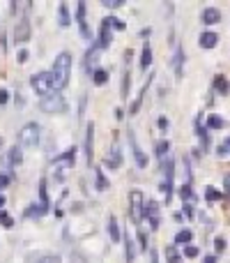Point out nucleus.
Wrapping results in <instances>:
<instances>
[{"mask_svg":"<svg viewBox=\"0 0 230 263\" xmlns=\"http://www.w3.org/2000/svg\"><path fill=\"white\" fill-rule=\"evenodd\" d=\"M69 74H71V53L69 51H62L60 56H55L53 67L49 72L51 76V90H62V88L69 83Z\"/></svg>","mask_w":230,"mask_h":263,"instance_id":"f257e3e1","label":"nucleus"},{"mask_svg":"<svg viewBox=\"0 0 230 263\" xmlns=\"http://www.w3.org/2000/svg\"><path fill=\"white\" fill-rule=\"evenodd\" d=\"M39 109H42L44 113H60V111L67 109V102H65V97H62L60 93H49L46 97H42Z\"/></svg>","mask_w":230,"mask_h":263,"instance_id":"f03ea898","label":"nucleus"},{"mask_svg":"<svg viewBox=\"0 0 230 263\" xmlns=\"http://www.w3.org/2000/svg\"><path fill=\"white\" fill-rule=\"evenodd\" d=\"M143 208H145V196H143V192L133 189L129 194V215H131L136 226H141V222H143Z\"/></svg>","mask_w":230,"mask_h":263,"instance_id":"7ed1b4c3","label":"nucleus"},{"mask_svg":"<svg viewBox=\"0 0 230 263\" xmlns=\"http://www.w3.org/2000/svg\"><path fill=\"white\" fill-rule=\"evenodd\" d=\"M18 143L23 148H35L39 143V125L37 123H26L23 130L18 132Z\"/></svg>","mask_w":230,"mask_h":263,"instance_id":"20e7f679","label":"nucleus"},{"mask_svg":"<svg viewBox=\"0 0 230 263\" xmlns=\"http://www.w3.org/2000/svg\"><path fill=\"white\" fill-rule=\"evenodd\" d=\"M30 88H33L39 97H46L49 93H53V90H51V76H49V72L33 74V76H30Z\"/></svg>","mask_w":230,"mask_h":263,"instance_id":"39448f33","label":"nucleus"},{"mask_svg":"<svg viewBox=\"0 0 230 263\" xmlns=\"http://www.w3.org/2000/svg\"><path fill=\"white\" fill-rule=\"evenodd\" d=\"M164 169H166V180L161 185V192H164V199H166V206L173 199V180H175V162L173 159H166L164 162Z\"/></svg>","mask_w":230,"mask_h":263,"instance_id":"423d86ee","label":"nucleus"},{"mask_svg":"<svg viewBox=\"0 0 230 263\" xmlns=\"http://www.w3.org/2000/svg\"><path fill=\"white\" fill-rule=\"evenodd\" d=\"M143 217H148V222H150V228H152V231H157V228H159V224H161V219H159V203H157V201H145Z\"/></svg>","mask_w":230,"mask_h":263,"instance_id":"0eeeda50","label":"nucleus"},{"mask_svg":"<svg viewBox=\"0 0 230 263\" xmlns=\"http://www.w3.org/2000/svg\"><path fill=\"white\" fill-rule=\"evenodd\" d=\"M129 143H131V152H133V159H136L138 169H148V155L141 150V146H138V141H136V134H133V132H129Z\"/></svg>","mask_w":230,"mask_h":263,"instance_id":"6e6552de","label":"nucleus"},{"mask_svg":"<svg viewBox=\"0 0 230 263\" xmlns=\"http://www.w3.org/2000/svg\"><path fill=\"white\" fill-rule=\"evenodd\" d=\"M74 162H76V148H69V150H65L62 155H58V157L53 159V167L69 169V167H74Z\"/></svg>","mask_w":230,"mask_h":263,"instance_id":"1a4fd4ad","label":"nucleus"},{"mask_svg":"<svg viewBox=\"0 0 230 263\" xmlns=\"http://www.w3.org/2000/svg\"><path fill=\"white\" fill-rule=\"evenodd\" d=\"M111 42H113V30L108 28L106 19L101 21V26H99V39H97V46L99 49H108L111 46Z\"/></svg>","mask_w":230,"mask_h":263,"instance_id":"9d476101","label":"nucleus"},{"mask_svg":"<svg viewBox=\"0 0 230 263\" xmlns=\"http://www.w3.org/2000/svg\"><path fill=\"white\" fill-rule=\"evenodd\" d=\"M76 23H79V30L81 35L85 37V39H90V28H88V21H85V2H79V7H76Z\"/></svg>","mask_w":230,"mask_h":263,"instance_id":"9b49d317","label":"nucleus"},{"mask_svg":"<svg viewBox=\"0 0 230 263\" xmlns=\"http://www.w3.org/2000/svg\"><path fill=\"white\" fill-rule=\"evenodd\" d=\"M92 143H95V125L88 123V132H85V159H88V167L92 169Z\"/></svg>","mask_w":230,"mask_h":263,"instance_id":"f8f14e48","label":"nucleus"},{"mask_svg":"<svg viewBox=\"0 0 230 263\" xmlns=\"http://www.w3.org/2000/svg\"><path fill=\"white\" fill-rule=\"evenodd\" d=\"M200 19H203V23H207V26H214V23H219V21L223 19V14H221V9L207 7V9H203Z\"/></svg>","mask_w":230,"mask_h":263,"instance_id":"ddd939ff","label":"nucleus"},{"mask_svg":"<svg viewBox=\"0 0 230 263\" xmlns=\"http://www.w3.org/2000/svg\"><path fill=\"white\" fill-rule=\"evenodd\" d=\"M150 81H152V76L145 83H143V88H141V93H138V97L131 102V106H129V115H136L138 111H141V104H143V99H145V93H148V88H150Z\"/></svg>","mask_w":230,"mask_h":263,"instance_id":"4468645a","label":"nucleus"},{"mask_svg":"<svg viewBox=\"0 0 230 263\" xmlns=\"http://www.w3.org/2000/svg\"><path fill=\"white\" fill-rule=\"evenodd\" d=\"M124 56H127V67H124V76H122V97H129V86H131V70H129V65H131V51H127Z\"/></svg>","mask_w":230,"mask_h":263,"instance_id":"2eb2a0df","label":"nucleus"},{"mask_svg":"<svg viewBox=\"0 0 230 263\" xmlns=\"http://www.w3.org/2000/svg\"><path fill=\"white\" fill-rule=\"evenodd\" d=\"M14 35H16V42H28V39H30V21H28V19H21V21H18Z\"/></svg>","mask_w":230,"mask_h":263,"instance_id":"dca6fc26","label":"nucleus"},{"mask_svg":"<svg viewBox=\"0 0 230 263\" xmlns=\"http://www.w3.org/2000/svg\"><path fill=\"white\" fill-rule=\"evenodd\" d=\"M212 93H216V95H221V97L228 95V79H226L223 74H216V76H214Z\"/></svg>","mask_w":230,"mask_h":263,"instance_id":"f3484780","label":"nucleus"},{"mask_svg":"<svg viewBox=\"0 0 230 263\" xmlns=\"http://www.w3.org/2000/svg\"><path fill=\"white\" fill-rule=\"evenodd\" d=\"M198 44H200V49H214V46L219 44V35H216V33H212V30H207V33H203V35H200Z\"/></svg>","mask_w":230,"mask_h":263,"instance_id":"a211bd4d","label":"nucleus"},{"mask_svg":"<svg viewBox=\"0 0 230 263\" xmlns=\"http://www.w3.org/2000/svg\"><path fill=\"white\" fill-rule=\"evenodd\" d=\"M150 65H152V46H150V42H145L143 44V51H141V70L148 72Z\"/></svg>","mask_w":230,"mask_h":263,"instance_id":"6ab92c4d","label":"nucleus"},{"mask_svg":"<svg viewBox=\"0 0 230 263\" xmlns=\"http://www.w3.org/2000/svg\"><path fill=\"white\" fill-rule=\"evenodd\" d=\"M106 231H108V236H111V243H120V226H117V219H115L113 215L108 217Z\"/></svg>","mask_w":230,"mask_h":263,"instance_id":"aec40b11","label":"nucleus"},{"mask_svg":"<svg viewBox=\"0 0 230 263\" xmlns=\"http://www.w3.org/2000/svg\"><path fill=\"white\" fill-rule=\"evenodd\" d=\"M196 134H198V139H200V148H203V152H205V150L210 148V134H207L205 127H200V118L196 120Z\"/></svg>","mask_w":230,"mask_h":263,"instance_id":"412c9836","label":"nucleus"},{"mask_svg":"<svg viewBox=\"0 0 230 263\" xmlns=\"http://www.w3.org/2000/svg\"><path fill=\"white\" fill-rule=\"evenodd\" d=\"M21 162H23V152H21L18 146H14V148L9 150V167L16 169V167H21Z\"/></svg>","mask_w":230,"mask_h":263,"instance_id":"4be33fe9","label":"nucleus"},{"mask_svg":"<svg viewBox=\"0 0 230 263\" xmlns=\"http://www.w3.org/2000/svg\"><path fill=\"white\" fill-rule=\"evenodd\" d=\"M104 162H106V167H108V169H117V167H120V162H122V159H120V148L115 146L113 152H108Z\"/></svg>","mask_w":230,"mask_h":263,"instance_id":"5701e85b","label":"nucleus"},{"mask_svg":"<svg viewBox=\"0 0 230 263\" xmlns=\"http://www.w3.org/2000/svg\"><path fill=\"white\" fill-rule=\"evenodd\" d=\"M191 238H194V231H191V228H182V231L175 236V247L177 245H184L186 247L189 243H191Z\"/></svg>","mask_w":230,"mask_h":263,"instance_id":"b1692460","label":"nucleus"},{"mask_svg":"<svg viewBox=\"0 0 230 263\" xmlns=\"http://www.w3.org/2000/svg\"><path fill=\"white\" fill-rule=\"evenodd\" d=\"M58 23H60L62 28H67L71 23V17H69V9H67V5L62 2L60 7H58Z\"/></svg>","mask_w":230,"mask_h":263,"instance_id":"393cba45","label":"nucleus"},{"mask_svg":"<svg viewBox=\"0 0 230 263\" xmlns=\"http://www.w3.org/2000/svg\"><path fill=\"white\" fill-rule=\"evenodd\" d=\"M154 152H157V157H159V162L164 164L166 162V155H168V150H170V143L168 141H157V146H154Z\"/></svg>","mask_w":230,"mask_h":263,"instance_id":"a878e982","label":"nucleus"},{"mask_svg":"<svg viewBox=\"0 0 230 263\" xmlns=\"http://www.w3.org/2000/svg\"><path fill=\"white\" fill-rule=\"evenodd\" d=\"M46 212H49V206H42V203H39V206H30V208H28L26 210V217H44Z\"/></svg>","mask_w":230,"mask_h":263,"instance_id":"bb28decb","label":"nucleus"},{"mask_svg":"<svg viewBox=\"0 0 230 263\" xmlns=\"http://www.w3.org/2000/svg\"><path fill=\"white\" fill-rule=\"evenodd\" d=\"M207 127H210V130H223V127H226V120H223L221 115L212 113V115H207Z\"/></svg>","mask_w":230,"mask_h":263,"instance_id":"cd10ccee","label":"nucleus"},{"mask_svg":"<svg viewBox=\"0 0 230 263\" xmlns=\"http://www.w3.org/2000/svg\"><path fill=\"white\" fill-rule=\"evenodd\" d=\"M124 254H127V263H133V259H136V247H133V240L129 236L124 238Z\"/></svg>","mask_w":230,"mask_h":263,"instance_id":"c85d7f7f","label":"nucleus"},{"mask_svg":"<svg viewBox=\"0 0 230 263\" xmlns=\"http://www.w3.org/2000/svg\"><path fill=\"white\" fill-rule=\"evenodd\" d=\"M99 51H101V49H99L97 44H92V46L88 49V53H85V60H88V70L92 67V65H95V62L99 60Z\"/></svg>","mask_w":230,"mask_h":263,"instance_id":"c756f323","label":"nucleus"},{"mask_svg":"<svg viewBox=\"0 0 230 263\" xmlns=\"http://www.w3.org/2000/svg\"><path fill=\"white\" fill-rule=\"evenodd\" d=\"M106 81H108V72L106 70L97 67V70L92 72V83H95V86H104Z\"/></svg>","mask_w":230,"mask_h":263,"instance_id":"7c9ffc66","label":"nucleus"},{"mask_svg":"<svg viewBox=\"0 0 230 263\" xmlns=\"http://www.w3.org/2000/svg\"><path fill=\"white\" fill-rule=\"evenodd\" d=\"M92 169H95V178H97V189H99V192H106L111 183L104 178V173H101V169H99V167H92Z\"/></svg>","mask_w":230,"mask_h":263,"instance_id":"2f4dec72","label":"nucleus"},{"mask_svg":"<svg viewBox=\"0 0 230 263\" xmlns=\"http://www.w3.org/2000/svg\"><path fill=\"white\" fill-rule=\"evenodd\" d=\"M180 259H182V256H180V252H177L175 245L166 247V261H168V263H180Z\"/></svg>","mask_w":230,"mask_h":263,"instance_id":"473e14b6","label":"nucleus"},{"mask_svg":"<svg viewBox=\"0 0 230 263\" xmlns=\"http://www.w3.org/2000/svg\"><path fill=\"white\" fill-rule=\"evenodd\" d=\"M182 60H184V51L177 49V53H175V76L177 79H182Z\"/></svg>","mask_w":230,"mask_h":263,"instance_id":"72a5a7b5","label":"nucleus"},{"mask_svg":"<svg viewBox=\"0 0 230 263\" xmlns=\"http://www.w3.org/2000/svg\"><path fill=\"white\" fill-rule=\"evenodd\" d=\"M205 199H207V201L212 203V201H228V199H226V196H223L221 192H216V189H212V187H210V189H207V192H205Z\"/></svg>","mask_w":230,"mask_h":263,"instance_id":"f704fd0d","label":"nucleus"},{"mask_svg":"<svg viewBox=\"0 0 230 263\" xmlns=\"http://www.w3.org/2000/svg\"><path fill=\"white\" fill-rule=\"evenodd\" d=\"M39 201H42V206H49V194H46V180L44 178L39 180Z\"/></svg>","mask_w":230,"mask_h":263,"instance_id":"c9c22d12","label":"nucleus"},{"mask_svg":"<svg viewBox=\"0 0 230 263\" xmlns=\"http://www.w3.org/2000/svg\"><path fill=\"white\" fill-rule=\"evenodd\" d=\"M106 23H108V28H111V30H124V23L120 21V19H115V17H108Z\"/></svg>","mask_w":230,"mask_h":263,"instance_id":"e433bc0d","label":"nucleus"},{"mask_svg":"<svg viewBox=\"0 0 230 263\" xmlns=\"http://www.w3.org/2000/svg\"><path fill=\"white\" fill-rule=\"evenodd\" d=\"M214 249H216V254H223V252H226V238L223 236L214 238Z\"/></svg>","mask_w":230,"mask_h":263,"instance_id":"4c0bfd02","label":"nucleus"},{"mask_svg":"<svg viewBox=\"0 0 230 263\" xmlns=\"http://www.w3.org/2000/svg\"><path fill=\"white\" fill-rule=\"evenodd\" d=\"M0 224L5 228H12L14 226V219H12V215H7L5 210H0Z\"/></svg>","mask_w":230,"mask_h":263,"instance_id":"58836bf2","label":"nucleus"},{"mask_svg":"<svg viewBox=\"0 0 230 263\" xmlns=\"http://www.w3.org/2000/svg\"><path fill=\"white\" fill-rule=\"evenodd\" d=\"M136 238H138V245H141L143 252H148V236H145V231H143L141 226H138V233H136Z\"/></svg>","mask_w":230,"mask_h":263,"instance_id":"ea45409f","label":"nucleus"},{"mask_svg":"<svg viewBox=\"0 0 230 263\" xmlns=\"http://www.w3.org/2000/svg\"><path fill=\"white\" fill-rule=\"evenodd\" d=\"M228 148H230V139H223V143L216 148V155L219 157H228Z\"/></svg>","mask_w":230,"mask_h":263,"instance_id":"a19ab883","label":"nucleus"},{"mask_svg":"<svg viewBox=\"0 0 230 263\" xmlns=\"http://www.w3.org/2000/svg\"><path fill=\"white\" fill-rule=\"evenodd\" d=\"M198 252H200V249H198L196 245H186L184 247V256H186V259H196V256H198Z\"/></svg>","mask_w":230,"mask_h":263,"instance_id":"79ce46f5","label":"nucleus"},{"mask_svg":"<svg viewBox=\"0 0 230 263\" xmlns=\"http://www.w3.org/2000/svg\"><path fill=\"white\" fill-rule=\"evenodd\" d=\"M157 125H159V130L164 132V134H166V132H168V127H170V123H168V118H166V115H161L159 120H157Z\"/></svg>","mask_w":230,"mask_h":263,"instance_id":"37998d69","label":"nucleus"},{"mask_svg":"<svg viewBox=\"0 0 230 263\" xmlns=\"http://www.w3.org/2000/svg\"><path fill=\"white\" fill-rule=\"evenodd\" d=\"M37 263H60V256L49 254V256H44V259H37Z\"/></svg>","mask_w":230,"mask_h":263,"instance_id":"c03bdc74","label":"nucleus"},{"mask_svg":"<svg viewBox=\"0 0 230 263\" xmlns=\"http://www.w3.org/2000/svg\"><path fill=\"white\" fill-rule=\"evenodd\" d=\"M124 2L122 0H104V7H111V9H117V7H122Z\"/></svg>","mask_w":230,"mask_h":263,"instance_id":"a18cd8bd","label":"nucleus"},{"mask_svg":"<svg viewBox=\"0 0 230 263\" xmlns=\"http://www.w3.org/2000/svg\"><path fill=\"white\" fill-rule=\"evenodd\" d=\"M9 102V90H5V88H0V106H5Z\"/></svg>","mask_w":230,"mask_h":263,"instance_id":"49530a36","label":"nucleus"},{"mask_svg":"<svg viewBox=\"0 0 230 263\" xmlns=\"http://www.w3.org/2000/svg\"><path fill=\"white\" fill-rule=\"evenodd\" d=\"M71 263H88V261H85V256H83V254L74 252V254H71Z\"/></svg>","mask_w":230,"mask_h":263,"instance_id":"de8ad7c7","label":"nucleus"},{"mask_svg":"<svg viewBox=\"0 0 230 263\" xmlns=\"http://www.w3.org/2000/svg\"><path fill=\"white\" fill-rule=\"evenodd\" d=\"M9 187V175L7 173H0V189Z\"/></svg>","mask_w":230,"mask_h":263,"instance_id":"09e8293b","label":"nucleus"},{"mask_svg":"<svg viewBox=\"0 0 230 263\" xmlns=\"http://www.w3.org/2000/svg\"><path fill=\"white\" fill-rule=\"evenodd\" d=\"M28 56H30V53H28L26 49H21V51H18V56H16V60H18V62H26Z\"/></svg>","mask_w":230,"mask_h":263,"instance_id":"8fccbe9b","label":"nucleus"},{"mask_svg":"<svg viewBox=\"0 0 230 263\" xmlns=\"http://www.w3.org/2000/svg\"><path fill=\"white\" fill-rule=\"evenodd\" d=\"M228 183H230V175L226 173L223 175V196H226V199H228Z\"/></svg>","mask_w":230,"mask_h":263,"instance_id":"3c124183","label":"nucleus"},{"mask_svg":"<svg viewBox=\"0 0 230 263\" xmlns=\"http://www.w3.org/2000/svg\"><path fill=\"white\" fill-rule=\"evenodd\" d=\"M150 263H159V254H157V249H150Z\"/></svg>","mask_w":230,"mask_h":263,"instance_id":"603ef678","label":"nucleus"},{"mask_svg":"<svg viewBox=\"0 0 230 263\" xmlns=\"http://www.w3.org/2000/svg\"><path fill=\"white\" fill-rule=\"evenodd\" d=\"M219 259H216V254H210V256H205L203 259V263H216Z\"/></svg>","mask_w":230,"mask_h":263,"instance_id":"864d4df0","label":"nucleus"},{"mask_svg":"<svg viewBox=\"0 0 230 263\" xmlns=\"http://www.w3.org/2000/svg\"><path fill=\"white\" fill-rule=\"evenodd\" d=\"M2 208H5V196L0 194V210H2Z\"/></svg>","mask_w":230,"mask_h":263,"instance_id":"5fc2aeb1","label":"nucleus"},{"mask_svg":"<svg viewBox=\"0 0 230 263\" xmlns=\"http://www.w3.org/2000/svg\"><path fill=\"white\" fill-rule=\"evenodd\" d=\"M0 148H2V139H0Z\"/></svg>","mask_w":230,"mask_h":263,"instance_id":"6e6d98bb","label":"nucleus"}]
</instances>
